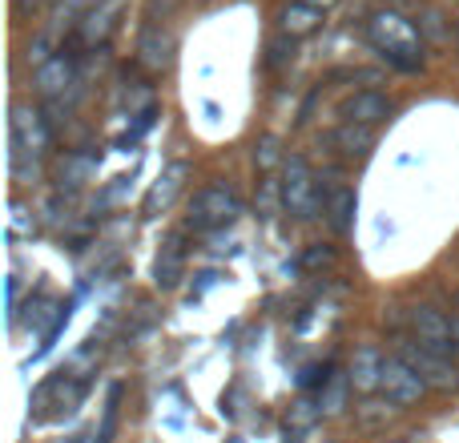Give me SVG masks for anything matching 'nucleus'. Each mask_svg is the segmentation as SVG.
Masks as SVG:
<instances>
[{
	"mask_svg": "<svg viewBox=\"0 0 459 443\" xmlns=\"http://www.w3.org/2000/svg\"><path fill=\"white\" fill-rule=\"evenodd\" d=\"M379 391L387 395V404L391 407H411V404H420L423 399V391H428V383H423V375L415 371L407 359H387L383 363V383H379Z\"/></svg>",
	"mask_w": 459,
	"mask_h": 443,
	"instance_id": "nucleus-5",
	"label": "nucleus"
},
{
	"mask_svg": "<svg viewBox=\"0 0 459 443\" xmlns=\"http://www.w3.org/2000/svg\"><path fill=\"white\" fill-rule=\"evenodd\" d=\"M383 363H387V359L379 355V351L375 347H363L355 355V363H351V387L355 391H379V383H383Z\"/></svg>",
	"mask_w": 459,
	"mask_h": 443,
	"instance_id": "nucleus-10",
	"label": "nucleus"
},
{
	"mask_svg": "<svg viewBox=\"0 0 459 443\" xmlns=\"http://www.w3.org/2000/svg\"><path fill=\"white\" fill-rule=\"evenodd\" d=\"M45 145H48V134L40 126V117L32 109H24V105H16L13 109V166H21L24 158H37Z\"/></svg>",
	"mask_w": 459,
	"mask_h": 443,
	"instance_id": "nucleus-7",
	"label": "nucleus"
},
{
	"mask_svg": "<svg viewBox=\"0 0 459 443\" xmlns=\"http://www.w3.org/2000/svg\"><path fill=\"white\" fill-rule=\"evenodd\" d=\"M318 24H323V13H318V8L299 4V0L282 8V32L286 37H307V32H315Z\"/></svg>",
	"mask_w": 459,
	"mask_h": 443,
	"instance_id": "nucleus-14",
	"label": "nucleus"
},
{
	"mask_svg": "<svg viewBox=\"0 0 459 443\" xmlns=\"http://www.w3.org/2000/svg\"><path fill=\"white\" fill-rule=\"evenodd\" d=\"M318 415H323V412H318V407H315V404H299V407H294V431L310 428V423H315V420H318Z\"/></svg>",
	"mask_w": 459,
	"mask_h": 443,
	"instance_id": "nucleus-20",
	"label": "nucleus"
},
{
	"mask_svg": "<svg viewBox=\"0 0 459 443\" xmlns=\"http://www.w3.org/2000/svg\"><path fill=\"white\" fill-rule=\"evenodd\" d=\"M182 186H186V166L178 161V166H169L166 174L153 182V190L145 194V214H158V210H166L169 202L182 194Z\"/></svg>",
	"mask_w": 459,
	"mask_h": 443,
	"instance_id": "nucleus-11",
	"label": "nucleus"
},
{
	"mask_svg": "<svg viewBox=\"0 0 459 443\" xmlns=\"http://www.w3.org/2000/svg\"><path fill=\"white\" fill-rule=\"evenodd\" d=\"M69 81H73V61H69V56H53V61H45V65L37 69V89H40V97H61Z\"/></svg>",
	"mask_w": 459,
	"mask_h": 443,
	"instance_id": "nucleus-13",
	"label": "nucleus"
},
{
	"mask_svg": "<svg viewBox=\"0 0 459 443\" xmlns=\"http://www.w3.org/2000/svg\"><path fill=\"white\" fill-rule=\"evenodd\" d=\"M331 258H334L331 250H318V246H315V250H310L307 258H302V266H307V270H315V266H331Z\"/></svg>",
	"mask_w": 459,
	"mask_h": 443,
	"instance_id": "nucleus-21",
	"label": "nucleus"
},
{
	"mask_svg": "<svg viewBox=\"0 0 459 443\" xmlns=\"http://www.w3.org/2000/svg\"><path fill=\"white\" fill-rule=\"evenodd\" d=\"M367 37H371V45L383 53V61H391L395 69H403V73L420 69V61H423V37H420V29H415L407 16L383 8V13H375L371 21H367Z\"/></svg>",
	"mask_w": 459,
	"mask_h": 443,
	"instance_id": "nucleus-1",
	"label": "nucleus"
},
{
	"mask_svg": "<svg viewBox=\"0 0 459 443\" xmlns=\"http://www.w3.org/2000/svg\"><path fill=\"white\" fill-rule=\"evenodd\" d=\"M153 4H161V8H174V4H178V0H153Z\"/></svg>",
	"mask_w": 459,
	"mask_h": 443,
	"instance_id": "nucleus-24",
	"label": "nucleus"
},
{
	"mask_svg": "<svg viewBox=\"0 0 459 443\" xmlns=\"http://www.w3.org/2000/svg\"><path fill=\"white\" fill-rule=\"evenodd\" d=\"M455 343H459V323H455Z\"/></svg>",
	"mask_w": 459,
	"mask_h": 443,
	"instance_id": "nucleus-25",
	"label": "nucleus"
},
{
	"mask_svg": "<svg viewBox=\"0 0 459 443\" xmlns=\"http://www.w3.org/2000/svg\"><path fill=\"white\" fill-rule=\"evenodd\" d=\"M399 359H407V363L423 375V383H428V387H436V391H455L459 387V367L452 363V359H444V355H436V351L420 347V343H407Z\"/></svg>",
	"mask_w": 459,
	"mask_h": 443,
	"instance_id": "nucleus-6",
	"label": "nucleus"
},
{
	"mask_svg": "<svg viewBox=\"0 0 459 443\" xmlns=\"http://www.w3.org/2000/svg\"><path fill=\"white\" fill-rule=\"evenodd\" d=\"M169 48H174V40L166 37V32L158 29V24H150V29L142 32V45H137V53H142V65L153 73H161L169 65Z\"/></svg>",
	"mask_w": 459,
	"mask_h": 443,
	"instance_id": "nucleus-12",
	"label": "nucleus"
},
{
	"mask_svg": "<svg viewBox=\"0 0 459 443\" xmlns=\"http://www.w3.org/2000/svg\"><path fill=\"white\" fill-rule=\"evenodd\" d=\"M334 145H339L347 158H355V153H367L375 145V126H355V121H347V126L334 134Z\"/></svg>",
	"mask_w": 459,
	"mask_h": 443,
	"instance_id": "nucleus-15",
	"label": "nucleus"
},
{
	"mask_svg": "<svg viewBox=\"0 0 459 443\" xmlns=\"http://www.w3.org/2000/svg\"><path fill=\"white\" fill-rule=\"evenodd\" d=\"M32 234H37V222H32V214L21 206V202H13V206H8V242L32 238Z\"/></svg>",
	"mask_w": 459,
	"mask_h": 443,
	"instance_id": "nucleus-18",
	"label": "nucleus"
},
{
	"mask_svg": "<svg viewBox=\"0 0 459 443\" xmlns=\"http://www.w3.org/2000/svg\"><path fill=\"white\" fill-rule=\"evenodd\" d=\"M347 391H355V387H351V375H334V379L326 383V391L318 395V412H323V415H339L342 404H347Z\"/></svg>",
	"mask_w": 459,
	"mask_h": 443,
	"instance_id": "nucleus-17",
	"label": "nucleus"
},
{
	"mask_svg": "<svg viewBox=\"0 0 459 443\" xmlns=\"http://www.w3.org/2000/svg\"><path fill=\"white\" fill-rule=\"evenodd\" d=\"M326 214H331V226L339 230V234H347L351 222H355V190L339 186V190L326 198Z\"/></svg>",
	"mask_w": 459,
	"mask_h": 443,
	"instance_id": "nucleus-16",
	"label": "nucleus"
},
{
	"mask_svg": "<svg viewBox=\"0 0 459 443\" xmlns=\"http://www.w3.org/2000/svg\"><path fill=\"white\" fill-rule=\"evenodd\" d=\"M411 331H415V343H420V347L436 351V355H444V359H452L459 351L455 323L436 307H415L411 310Z\"/></svg>",
	"mask_w": 459,
	"mask_h": 443,
	"instance_id": "nucleus-4",
	"label": "nucleus"
},
{
	"mask_svg": "<svg viewBox=\"0 0 459 443\" xmlns=\"http://www.w3.org/2000/svg\"><path fill=\"white\" fill-rule=\"evenodd\" d=\"M186 274V254L182 246H178V238H169L166 246H161L158 262H153V282H158V291H174L178 282H182Z\"/></svg>",
	"mask_w": 459,
	"mask_h": 443,
	"instance_id": "nucleus-9",
	"label": "nucleus"
},
{
	"mask_svg": "<svg viewBox=\"0 0 459 443\" xmlns=\"http://www.w3.org/2000/svg\"><path fill=\"white\" fill-rule=\"evenodd\" d=\"M117 404H121V391H113L109 407H105V423H101V436H97V443H113V428H117Z\"/></svg>",
	"mask_w": 459,
	"mask_h": 443,
	"instance_id": "nucleus-19",
	"label": "nucleus"
},
{
	"mask_svg": "<svg viewBox=\"0 0 459 443\" xmlns=\"http://www.w3.org/2000/svg\"><path fill=\"white\" fill-rule=\"evenodd\" d=\"M299 4H310V8H318V13H323V8H331V4H339V0H299Z\"/></svg>",
	"mask_w": 459,
	"mask_h": 443,
	"instance_id": "nucleus-23",
	"label": "nucleus"
},
{
	"mask_svg": "<svg viewBox=\"0 0 459 443\" xmlns=\"http://www.w3.org/2000/svg\"><path fill=\"white\" fill-rule=\"evenodd\" d=\"M387 113H391V101L383 93H375V89H363V93H355L342 105V117L355 121V126H379Z\"/></svg>",
	"mask_w": 459,
	"mask_h": 443,
	"instance_id": "nucleus-8",
	"label": "nucleus"
},
{
	"mask_svg": "<svg viewBox=\"0 0 459 443\" xmlns=\"http://www.w3.org/2000/svg\"><path fill=\"white\" fill-rule=\"evenodd\" d=\"M282 210L294 218H310L318 206V182H315V169L307 166V158H286L282 169Z\"/></svg>",
	"mask_w": 459,
	"mask_h": 443,
	"instance_id": "nucleus-2",
	"label": "nucleus"
},
{
	"mask_svg": "<svg viewBox=\"0 0 459 443\" xmlns=\"http://www.w3.org/2000/svg\"><path fill=\"white\" fill-rule=\"evenodd\" d=\"M258 161H262V169H266V166H274V142H270V137H266V142H262Z\"/></svg>",
	"mask_w": 459,
	"mask_h": 443,
	"instance_id": "nucleus-22",
	"label": "nucleus"
},
{
	"mask_svg": "<svg viewBox=\"0 0 459 443\" xmlns=\"http://www.w3.org/2000/svg\"><path fill=\"white\" fill-rule=\"evenodd\" d=\"M238 210H242V202L230 186H206V190H198V198L190 206V230H218L226 222H234Z\"/></svg>",
	"mask_w": 459,
	"mask_h": 443,
	"instance_id": "nucleus-3",
	"label": "nucleus"
}]
</instances>
